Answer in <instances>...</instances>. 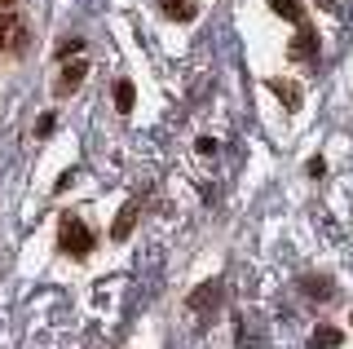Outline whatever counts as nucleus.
<instances>
[{
    "label": "nucleus",
    "mask_w": 353,
    "mask_h": 349,
    "mask_svg": "<svg viewBox=\"0 0 353 349\" xmlns=\"http://www.w3.org/2000/svg\"><path fill=\"white\" fill-rule=\"evenodd\" d=\"M84 75H88V62H75V67H66V71H62V89H75Z\"/></svg>",
    "instance_id": "1a4fd4ad"
},
{
    "label": "nucleus",
    "mask_w": 353,
    "mask_h": 349,
    "mask_svg": "<svg viewBox=\"0 0 353 349\" xmlns=\"http://www.w3.org/2000/svg\"><path fill=\"white\" fill-rule=\"evenodd\" d=\"M287 58L292 62H314L318 58V31L314 27H296V36H292V45H287Z\"/></svg>",
    "instance_id": "f03ea898"
},
{
    "label": "nucleus",
    "mask_w": 353,
    "mask_h": 349,
    "mask_svg": "<svg viewBox=\"0 0 353 349\" xmlns=\"http://www.w3.org/2000/svg\"><path fill=\"white\" fill-rule=\"evenodd\" d=\"M163 14L168 18H194V0H163Z\"/></svg>",
    "instance_id": "6e6552de"
},
{
    "label": "nucleus",
    "mask_w": 353,
    "mask_h": 349,
    "mask_svg": "<svg viewBox=\"0 0 353 349\" xmlns=\"http://www.w3.org/2000/svg\"><path fill=\"white\" fill-rule=\"evenodd\" d=\"M9 5H14V0H0V9H9Z\"/></svg>",
    "instance_id": "ddd939ff"
},
{
    "label": "nucleus",
    "mask_w": 353,
    "mask_h": 349,
    "mask_svg": "<svg viewBox=\"0 0 353 349\" xmlns=\"http://www.w3.org/2000/svg\"><path fill=\"white\" fill-rule=\"evenodd\" d=\"M323 9H340V0H323Z\"/></svg>",
    "instance_id": "f8f14e48"
},
{
    "label": "nucleus",
    "mask_w": 353,
    "mask_h": 349,
    "mask_svg": "<svg viewBox=\"0 0 353 349\" xmlns=\"http://www.w3.org/2000/svg\"><path fill=\"white\" fill-rule=\"evenodd\" d=\"M137 217H141V203H137V199H128L124 208H119L115 226H110V239H115V243H124V239L132 235V226H137Z\"/></svg>",
    "instance_id": "7ed1b4c3"
},
{
    "label": "nucleus",
    "mask_w": 353,
    "mask_h": 349,
    "mask_svg": "<svg viewBox=\"0 0 353 349\" xmlns=\"http://www.w3.org/2000/svg\"><path fill=\"white\" fill-rule=\"evenodd\" d=\"M53 128H58V115L49 111V115H40V124H36V137H49Z\"/></svg>",
    "instance_id": "9d476101"
},
{
    "label": "nucleus",
    "mask_w": 353,
    "mask_h": 349,
    "mask_svg": "<svg viewBox=\"0 0 353 349\" xmlns=\"http://www.w3.org/2000/svg\"><path fill=\"white\" fill-rule=\"evenodd\" d=\"M270 93L279 97L287 111H301V84H292V80H270Z\"/></svg>",
    "instance_id": "20e7f679"
},
{
    "label": "nucleus",
    "mask_w": 353,
    "mask_h": 349,
    "mask_svg": "<svg viewBox=\"0 0 353 349\" xmlns=\"http://www.w3.org/2000/svg\"><path fill=\"white\" fill-rule=\"evenodd\" d=\"M132 106H137V89H132V80H119V84H115V111L128 115Z\"/></svg>",
    "instance_id": "423d86ee"
},
{
    "label": "nucleus",
    "mask_w": 353,
    "mask_h": 349,
    "mask_svg": "<svg viewBox=\"0 0 353 349\" xmlns=\"http://www.w3.org/2000/svg\"><path fill=\"white\" fill-rule=\"evenodd\" d=\"M340 341H345V336H340V327H314V336H309V345H314V349H336Z\"/></svg>",
    "instance_id": "39448f33"
},
{
    "label": "nucleus",
    "mask_w": 353,
    "mask_h": 349,
    "mask_svg": "<svg viewBox=\"0 0 353 349\" xmlns=\"http://www.w3.org/2000/svg\"><path fill=\"white\" fill-rule=\"evenodd\" d=\"M14 27H18L14 18H9V14H0V49L9 45V36H14Z\"/></svg>",
    "instance_id": "9b49d317"
},
{
    "label": "nucleus",
    "mask_w": 353,
    "mask_h": 349,
    "mask_svg": "<svg viewBox=\"0 0 353 349\" xmlns=\"http://www.w3.org/2000/svg\"><path fill=\"white\" fill-rule=\"evenodd\" d=\"M58 235H62V252H71V257H88V252H93V235H88L75 217H62Z\"/></svg>",
    "instance_id": "f257e3e1"
},
{
    "label": "nucleus",
    "mask_w": 353,
    "mask_h": 349,
    "mask_svg": "<svg viewBox=\"0 0 353 349\" xmlns=\"http://www.w3.org/2000/svg\"><path fill=\"white\" fill-rule=\"evenodd\" d=\"M270 5H274V14L287 18V23H296V27L305 23V5H301V0H270Z\"/></svg>",
    "instance_id": "0eeeda50"
}]
</instances>
